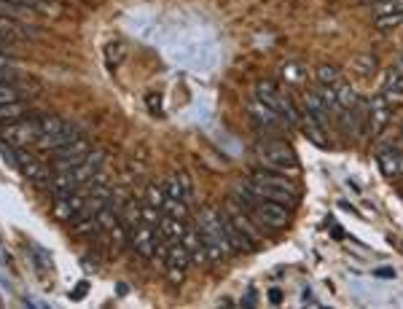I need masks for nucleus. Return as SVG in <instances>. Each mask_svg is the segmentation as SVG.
<instances>
[{"label":"nucleus","instance_id":"16","mask_svg":"<svg viewBox=\"0 0 403 309\" xmlns=\"http://www.w3.org/2000/svg\"><path fill=\"white\" fill-rule=\"evenodd\" d=\"M38 27L35 25H22V22H14L8 16H0V41L3 44H19L30 35H38Z\"/></svg>","mask_w":403,"mask_h":309},{"label":"nucleus","instance_id":"2","mask_svg":"<svg viewBox=\"0 0 403 309\" xmlns=\"http://www.w3.org/2000/svg\"><path fill=\"white\" fill-rule=\"evenodd\" d=\"M242 183L253 191L255 197H264V199H274L280 204H288V207H296L299 204V185L293 180H288V175L274 170H255L250 172Z\"/></svg>","mask_w":403,"mask_h":309},{"label":"nucleus","instance_id":"13","mask_svg":"<svg viewBox=\"0 0 403 309\" xmlns=\"http://www.w3.org/2000/svg\"><path fill=\"white\" fill-rule=\"evenodd\" d=\"M38 92H41V86L30 78H22L16 84H0V105L3 103H25Z\"/></svg>","mask_w":403,"mask_h":309},{"label":"nucleus","instance_id":"39","mask_svg":"<svg viewBox=\"0 0 403 309\" xmlns=\"http://www.w3.org/2000/svg\"><path fill=\"white\" fill-rule=\"evenodd\" d=\"M11 3L27 6V8L38 11V14H51V11H57V6H51V3H46V0H11Z\"/></svg>","mask_w":403,"mask_h":309},{"label":"nucleus","instance_id":"41","mask_svg":"<svg viewBox=\"0 0 403 309\" xmlns=\"http://www.w3.org/2000/svg\"><path fill=\"white\" fill-rule=\"evenodd\" d=\"M373 67H376V60H373V57H358V60H355V70L363 73V76L373 73Z\"/></svg>","mask_w":403,"mask_h":309},{"label":"nucleus","instance_id":"25","mask_svg":"<svg viewBox=\"0 0 403 309\" xmlns=\"http://www.w3.org/2000/svg\"><path fill=\"white\" fill-rule=\"evenodd\" d=\"M304 110H307V113H312L317 121H323L326 126H328L331 108L326 105V100H323L317 92H304Z\"/></svg>","mask_w":403,"mask_h":309},{"label":"nucleus","instance_id":"9","mask_svg":"<svg viewBox=\"0 0 403 309\" xmlns=\"http://www.w3.org/2000/svg\"><path fill=\"white\" fill-rule=\"evenodd\" d=\"M188 266H191V253H188V247L183 245V239H180V242H172V245H169V253H167V258H165V269H167L169 285H180V282L186 280Z\"/></svg>","mask_w":403,"mask_h":309},{"label":"nucleus","instance_id":"18","mask_svg":"<svg viewBox=\"0 0 403 309\" xmlns=\"http://www.w3.org/2000/svg\"><path fill=\"white\" fill-rule=\"evenodd\" d=\"M299 124H301V132H304V138L314 143L317 148H328V135H326V124L317 121L312 113H307L304 110V116H299Z\"/></svg>","mask_w":403,"mask_h":309},{"label":"nucleus","instance_id":"30","mask_svg":"<svg viewBox=\"0 0 403 309\" xmlns=\"http://www.w3.org/2000/svg\"><path fill=\"white\" fill-rule=\"evenodd\" d=\"M22 116H27V105L25 103H3L0 105V126L8 121H16Z\"/></svg>","mask_w":403,"mask_h":309},{"label":"nucleus","instance_id":"38","mask_svg":"<svg viewBox=\"0 0 403 309\" xmlns=\"http://www.w3.org/2000/svg\"><path fill=\"white\" fill-rule=\"evenodd\" d=\"M401 25H403V11H398V14L373 16V27H379V30H390V27H401Z\"/></svg>","mask_w":403,"mask_h":309},{"label":"nucleus","instance_id":"6","mask_svg":"<svg viewBox=\"0 0 403 309\" xmlns=\"http://www.w3.org/2000/svg\"><path fill=\"white\" fill-rule=\"evenodd\" d=\"M41 138V124H38V116H22L16 121H8L0 126V140L14 145V148H27V145H35V140Z\"/></svg>","mask_w":403,"mask_h":309},{"label":"nucleus","instance_id":"14","mask_svg":"<svg viewBox=\"0 0 403 309\" xmlns=\"http://www.w3.org/2000/svg\"><path fill=\"white\" fill-rule=\"evenodd\" d=\"M376 164L388 180L403 178V151L398 148H376Z\"/></svg>","mask_w":403,"mask_h":309},{"label":"nucleus","instance_id":"8","mask_svg":"<svg viewBox=\"0 0 403 309\" xmlns=\"http://www.w3.org/2000/svg\"><path fill=\"white\" fill-rule=\"evenodd\" d=\"M91 145L87 143L84 138L73 140V143H65V145H60L57 151H51V156H54V172H62V170H73V167H78L87 156H89Z\"/></svg>","mask_w":403,"mask_h":309},{"label":"nucleus","instance_id":"40","mask_svg":"<svg viewBox=\"0 0 403 309\" xmlns=\"http://www.w3.org/2000/svg\"><path fill=\"white\" fill-rule=\"evenodd\" d=\"M124 54H127L124 44H108V46H105V57H108L110 65H119V62L124 60Z\"/></svg>","mask_w":403,"mask_h":309},{"label":"nucleus","instance_id":"35","mask_svg":"<svg viewBox=\"0 0 403 309\" xmlns=\"http://www.w3.org/2000/svg\"><path fill=\"white\" fill-rule=\"evenodd\" d=\"M162 216H165V213H162L159 207H151V204H146V202L140 204V221H143V223H148V226H156V229H159Z\"/></svg>","mask_w":403,"mask_h":309},{"label":"nucleus","instance_id":"45","mask_svg":"<svg viewBox=\"0 0 403 309\" xmlns=\"http://www.w3.org/2000/svg\"><path fill=\"white\" fill-rule=\"evenodd\" d=\"M8 65H16V60H14V57H8V54H3V51H0V67H8Z\"/></svg>","mask_w":403,"mask_h":309},{"label":"nucleus","instance_id":"42","mask_svg":"<svg viewBox=\"0 0 403 309\" xmlns=\"http://www.w3.org/2000/svg\"><path fill=\"white\" fill-rule=\"evenodd\" d=\"M87 291H89V282H87V280H81L73 291H70V298H73V301H81V298L87 296Z\"/></svg>","mask_w":403,"mask_h":309},{"label":"nucleus","instance_id":"1","mask_svg":"<svg viewBox=\"0 0 403 309\" xmlns=\"http://www.w3.org/2000/svg\"><path fill=\"white\" fill-rule=\"evenodd\" d=\"M231 199H237L239 204H245V207L250 210V216H253L264 229H285V226L290 223V210H293V207L280 204V202H274V199L255 197L245 183L234 185Z\"/></svg>","mask_w":403,"mask_h":309},{"label":"nucleus","instance_id":"32","mask_svg":"<svg viewBox=\"0 0 403 309\" xmlns=\"http://www.w3.org/2000/svg\"><path fill=\"white\" fill-rule=\"evenodd\" d=\"M398 11H403V0H379V3H371V19L385 14H398Z\"/></svg>","mask_w":403,"mask_h":309},{"label":"nucleus","instance_id":"23","mask_svg":"<svg viewBox=\"0 0 403 309\" xmlns=\"http://www.w3.org/2000/svg\"><path fill=\"white\" fill-rule=\"evenodd\" d=\"M183 245L188 247L191 253V263H205L210 261L207 258V250L202 245V234H199V226H186V234H183Z\"/></svg>","mask_w":403,"mask_h":309},{"label":"nucleus","instance_id":"7","mask_svg":"<svg viewBox=\"0 0 403 309\" xmlns=\"http://www.w3.org/2000/svg\"><path fill=\"white\" fill-rule=\"evenodd\" d=\"M226 218H229V221H231V223H234L239 232L245 234L255 247L264 245V232H267V229L250 216V210H248L245 204H239L237 199H231L229 202V207H226Z\"/></svg>","mask_w":403,"mask_h":309},{"label":"nucleus","instance_id":"20","mask_svg":"<svg viewBox=\"0 0 403 309\" xmlns=\"http://www.w3.org/2000/svg\"><path fill=\"white\" fill-rule=\"evenodd\" d=\"M103 162H105L103 151H89V156H87V159H84L78 167H73V170H70V172H73V178L78 180V188H81L84 183H89L91 178L103 170Z\"/></svg>","mask_w":403,"mask_h":309},{"label":"nucleus","instance_id":"44","mask_svg":"<svg viewBox=\"0 0 403 309\" xmlns=\"http://www.w3.org/2000/svg\"><path fill=\"white\" fill-rule=\"evenodd\" d=\"M269 301H271V304H283V294H280L277 288H271V291H269Z\"/></svg>","mask_w":403,"mask_h":309},{"label":"nucleus","instance_id":"31","mask_svg":"<svg viewBox=\"0 0 403 309\" xmlns=\"http://www.w3.org/2000/svg\"><path fill=\"white\" fill-rule=\"evenodd\" d=\"M317 81L328 84V86H336L342 81V70L336 65H317Z\"/></svg>","mask_w":403,"mask_h":309},{"label":"nucleus","instance_id":"33","mask_svg":"<svg viewBox=\"0 0 403 309\" xmlns=\"http://www.w3.org/2000/svg\"><path fill=\"white\" fill-rule=\"evenodd\" d=\"M32 261H35V269H38V275L41 277H46L51 269H54V263H51V258H49V253L46 250H41V247H32Z\"/></svg>","mask_w":403,"mask_h":309},{"label":"nucleus","instance_id":"12","mask_svg":"<svg viewBox=\"0 0 403 309\" xmlns=\"http://www.w3.org/2000/svg\"><path fill=\"white\" fill-rule=\"evenodd\" d=\"M156 226H148V223H137L129 229V245L143 256V258H153V250H156Z\"/></svg>","mask_w":403,"mask_h":309},{"label":"nucleus","instance_id":"37","mask_svg":"<svg viewBox=\"0 0 403 309\" xmlns=\"http://www.w3.org/2000/svg\"><path fill=\"white\" fill-rule=\"evenodd\" d=\"M165 185H156V183H151L148 188H146V204H151V207H159L162 210V204H165Z\"/></svg>","mask_w":403,"mask_h":309},{"label":"nucleus","instance_id":"3","mask_svg":"<svg viewBox=\"0 0 403 309\" xmlns=\"http://www.w3.org/2000/svg\"><path fill=\"white\" fill-rule=\"evenodd\" d=\"M196 226L202 234V245L207 250V258L212 263L229 261L234 256V250L229 245V237L224 229V216L215 207H202L196 216Z\"/></svg>","mask_w":403,"mask_h":309},{"label":"nucleus","instance_id":"17","mask_svg":"<svg viewBox=\"0 0 403 309\" xmlns=\"http://www.w3.org/2000/svg\"><path fill=\"white\" fill-rule=\"evenodd\" d=\"M81 138V132L75 129L73 124H68L65 129H60V132H51V135H41V138L35 140V148L38 151H44V154H51V151H57L60 145H65V143H73V140Z\"/></svg>","mask_w":403,"mask_h":309},{"label":"nucleus","instance_id":"46","mask_svg":"<svg viewBox=\"0 0 403 309\" xmlns=\"http://www.w3.org/2000/svg\"><path fill=\"white\" fill-rule=\"evenodd\" d=\"M253 296H255V288H253V285H250V288H248V307H253V304H255Z\"/></svg>","mask_w":403,"mask_h":309},{"label":"nucleus","instance_id":"21","mask_svg":"<svg viewBox=\"0 0 403 309\" xmlns=\"http://www.w3.org/2000/svg\"><path fill=\"white\" fill-rule=\"evenodd\" d=\"M46 188L54 194V199H60V197H70L78 191V180L73 178V172L70 170H62V172H54L51 175V180L46 183Z\"/></svg>","mask_w":403,"mask_h":309},{"label":"nucleus","instance_id":"26","mask_svg":"<svg viewBox=\"0 0 403 309\" xmlns=\"http://www.w3.org/2000/svg\"><path fill=\"white\" fill-rule=\"evenodd\" d=\"M159 234H162L165 239H169V242H180V239H183V234H186V221L172 218V216H162Z\"/></svg>","mask_w":403,"mask_h":309},{"label":"nucleus","instance_id":"11","mask_svg":"<svg viewBox=\"0 0 403 309\" xmlns=\"http://www.w3.org/2000/svg\"><path fill=\"white\" fill-rule=\"evenodd\" d=\"M392 110L395 108L390 105L382 94H376V97L369 100V108H366V126H369V132H371L373 138L382 135V132L390 126V121H392Z\"/></svg>","mask_w":403,"mask_h":309},{"label":"nucleus","instance_id":"22","mask_svg":"<svg viewBox=\"0 0 403 309\" xmlns=\"http://www.w3.org/2000/svg\"><path fill=\"white\" fill-rule=\"evenodd\" d=\"M165 194L178 197V199L191 204V180H188V175L186 172H172L165 180Z\"/></svg>","mask_w":403,"mask_h":309},{"label":"nucleus","instance_id":"27","mask_svg":"<svg viewBox=\"0 0 403 309\" xmlns=\"http://www.w3.org/2000/svg\"><path fill=\"white\" fill-rule=\"evenodd\" d=\"M360 100V94L355 92V86L352 84H344V81H339L336 84V103H339V110H350L355 108Z\"/></svg>","mask_w":403,"mask_h":309},{"label":"nucleus","instance_id":"47","mask_svg":"<svg viewBox=\"0 0 403 309\" xmlns=\"http://www.w3.org/2000/svg\"><path fill=\"white\" fill-rule=\"evenodd\" d=\"M398 135H401V140H403V121H401V132H398Z\"/></svg>","mask_w":403,"mask_h":309},{"label":"nucleus","instance_id":"19","mask_svg":"<svg viewBox=\"0 0 403 309\" xmlns=\"http://www.w3.org/2000/svg\"><path fill=\"white\" fill-rule=\"evenodd\" d=\"M248 110H250V116H253V124L255 126H261V129H283L285 126V121L274 113L271 108H267L261 100H253L250 105H248Z\"/></svg>","mask_w":403,"mask_h":309},{"label":"nucleus","instance_id":"29","mask_svg":"<svg viewBox=\"0 0 403 309\" xmlns=\"http://www.w3.org/2000/svg\"><path fill=\"white\" fill-rule=\"evenodd\" d=\"M162 213L186 221V218H188V202H183V199H178V197H169V194H167L165 204H162Z\"/></svg>","mask_w":403,"mask_h":309},{"label":"nucleus","instance_id":"15","mask_svg":"<svg viewBox=\"0 0 403 309\" xmlns=\"http://www.w3.org/2000/svg\"><path fill=\"white\" fill-rule=\"evenodd\" d=\"M379 94L388 100L392 108H395V105H403V73L398 67H388V70H385Z\"/></svg>","mask_w":403,"mask_h":309},{"label":"nucleus","instance_id":"28","mask_svg":"<svg viewBox=\"0 0 403 309\" xmlns=\"http://www.w3.org/2000/svg\"><path fill=\"white\" fill-rule=\"evenodd\" d=\"M140 204H143V202H137V199H127L124 204H121L119 218L127 229H132V226L140 223Z\"/></svg>","mask_w":403,"mask_h":309},{"label":"nucleus","instance_id":"48","mask_svg":"<svg viewBox=\"0 0 403 309\" xmlns=\"http://www.w3.org/2000/svg\"><path fill=\"white\" fill-rule=\"evenodd\" d=\"M363 3H379V0H363Z\"/></svg>","mask_w":403,"mask_h":309},{"label":"nucleus","instance_id":"34","mask_svg":"<svg viewBox=\"0 0 403 309\" xmlns=\"http://www.w3.org/2000/svg\"><path fill=\"white\" fill-rule=\"evenodd\" d=\"M283 78H285V84H304L307 81V70L301 67V65H296V62H290V65H285L283 67Z\"/></svg>","mask_w":403,"mask_h":309},{"label":"nucleus","instance_id":"24","mask_svg":"<svg viewBox=\"0 0 403 309\" xmlns=\"http://www.w3.org/2000/svg\"><path fill=\"white\" fill-rule=\"evenodd\" d=\"M0 16H8V19L22 22V25H32L38 11H32L27 6H19V3H11V0H0Z\"/></svg>","mask_w":403,"mask_h":309},{"label":"nucleus","instance_id":"10","mask_svg":"<svg viewBox=\"0 0 403 309\" xmlns=\"http://www.w3.org/2000/svg\"><path fill=\"white\" fill-rule=\"evenodd\" d=\"M16 162H19V170L25 172V178L32 180L35 185H46L51 180V175H54L51 164H46L44 159H38V156L27 154L25 148H16Z\"/></svg>","mask_w":403,"mask_h":309},{"label":"nucleus","instance_id":"43","mask_svg":"<svg viewBox=\"0 0 403 309\" xmlns=\"http://www.w3.org/2000/svg\"><path fill=\"white\" fill-rule=\"evenodd\" d=\"M373 277H379V280H392V277H395V269H390V266H382V269H373Z\"/></svg>","mask_w":403,"mask_h":309},{"label":"nucleus","instance_id":"36","mask_svg":"<svg viewBox=\"0 0 403 309\" xmlns=\"http://www.w3.org/2000/svg\"><path fill=\"white\" fill-rule=\"evenodd\" d=\"M38 124H41V135H51L68 126V121H62L60 116H38Z\"/></svg>","mask_w":403,"mask_h":309},{"label":"nucleus","instance_id":"4","mask_svg":"<svg viewBox=\"0 0 403 309\" xmlns=\"http://www.w3.org/2000/svg\"><path fill=\"white\" fill-rule=\"evenodd\" d=\"M255 159L261 162L264 170H274V172H283V175H299L301 170V162L296 151L283 143V140H264L255 145Z\"/></svg>","mask_w":403,"mask_h":309},{"label":"nucleus","instance_id":"5","mask_svg":"<svg viewBox=\"0 0 403 309\" xmlns=\"http://www.w3.org/2000/svg\"><path fill=\"white\" fill-rule=\"evenodd\" d=\"M255 100H261L267 108H271L280 119L285 121V126H293V124H299V110L293 105V100L283 94L271 81H258L255 84Z\"/></svg>","mask_w":403,"mask_h":309}]
</instances>
